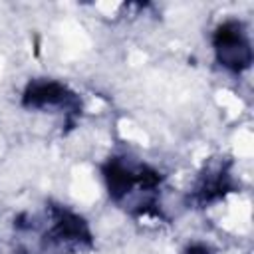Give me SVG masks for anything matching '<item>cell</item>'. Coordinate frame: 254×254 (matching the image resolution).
Listing matches in <instances>:
<instances>
[{
	"label": "cell",
	"mask_w": 254,
	"mask_h": 254,
	"mask_svg": "<svg viewBox=\"0 0 254 254\" xmlns=\"http://www.w3.org/2000/svg\"><path fill=\"white\" fill-rule=\"evenodd\" d=\"M24 103L28 107H71L75 97L58 81H34L24 93Z\"/></svg>",
	"instance_id": "obj_2"
},
{
	"label": "cell",
	"mask_w": 254,
	"mask_h": 254,
	"mask_svg": "<svg viewBox=\"0 0 254 254\" xmlns=\"http://www.w3.org/2000/svg\"><path fill=\"white\" fill-rule=\"evenodd\" d=\"M214 54L222 67L240 73L252 64V48L244 26L236 20H228L214 32Z\"/></svg>",
	"instance_id": "obj_1"
},
{
	"label": "cell",
	"mask_w": 254,
	"mask_h": 254,
	"mask_svg": "<svg viewBox=\"0 0 254 254\" xmlns=\"http://www.w3.org/2000/svg\"><path fill=\"white\" fill-rule=\"evenodd\" d=\"M185 254H210V250L206 246H202V244H192V246L187 248Z\"/></svg>",
	"instance_id": "obj_4"
},
{
	"label": "cell",
	"mask_w": 254,
	"mask_h": 254,
	"mask_svg": "<svg viewBox=\"0 0 254 254\" xmlns=\"http://www.w3.org/2000/svg\"><path fill=\"white\" fill-rule=\"evenodd\" d=\"M228 187H230L228 171L224 167L216 165L212 169H206V173L200 177V181L194 189V196H196L198 202L206 204V202L222 198L228 192Z\"/></svg>",
	"instance_id": "obj_3"
}]
</instances>
